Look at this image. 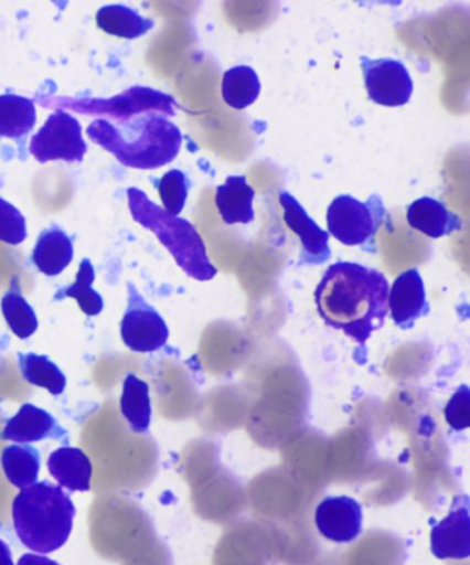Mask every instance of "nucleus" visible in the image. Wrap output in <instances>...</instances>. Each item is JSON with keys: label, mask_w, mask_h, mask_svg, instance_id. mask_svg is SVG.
I'll return each mask as SVG.
<instances>
[{"label": "nucleus", "mask_w": 470, "mask_h": 565, "mask_svg": "<svg viewBox=\"0 0 470 565\" xmlns=\"http://www.w3.org/2000/svg\"><path fill=\"white\" fill-rule=\"evenodd\" d=\"M256 191L245 175H231L224 185L215 188V204L225 224H250L254 221L253 201Z\"/></svg>", "instance_id": "obj_18"}, {"label": "nucleus", "mask_w": 470, "mask_h": 565, "mask_svg": "<svg viewBox=\"0 0 470 565\" xmlns=\"http://www.w3.org/2000/svg\"><path fill=\"white\" fill-rule=\"evenodd\" d=\"M30 152L39 163L64 160L81 163L87 152V143L82 135L79 120L64 109H55L32 136Z\"/></svg>", "instance_id": "obj_7"}, {"label": "nucleus", "mask_w": 470, "mask_h": 565, "mask_svg": "<svg viewBox=\"0 0 470 565\" xmlns=\"http://www.w3.org/2000/svg\"><path fill=\"white\" fill-rule=\"evenodd\" d=\"M127 291L129 299L120 323L121 340L132 352H157L169 340V327L131 281L127 282Z\"/></svg>", "instance_id": "obj_8"}, {"label": "nucleus", "mask_w": 470, "mask_h": 565, "mask_svg": "<svg viewBox=\"0 0 470 565\" xmlns=\"http://www.w3.org/2000/svg\"><path fill=\"white\" fill-rule=\"evenodd\" d=\"M97 25L108 35L138 39L154 26V21L126 4H107L97 11Z\"/></svg>", "instance_id": "obj_19"}, {"label": "nucleus", "mask_w": 470, "mask_h": 565, "mask_svg": "<svg viewBox=\"0 0 470 565\" xmlns=\"http://www.w3.org/2000/svg\"><path fill=\"white\" fill-rule=\"evenodd\" d=\"M28 237L26 220L15 209L0 196V242L11 246H19Z\"/></svg>", "instance_id": "obj_28"}, {"label": "nucleus", "mask_w": 470, "mask_h": 565, "mask_svg": "<svg viewBox=\"0 0 470 565\" xmlns=\"http://www.w3.org/2000/svg\"><path fill=\"white\" fill-rule=\"evenodd\" d=\"M408 225L432 239L450 236L462 228V221L451 213L444 203L434 198H421L407 209Z\"/></svg>", "instance_id": "obj_15"}, {"label": "nucleus", "mask_w": 470, "mask_h": 565, "mask_svg": "<svg viewBox=\"0 0 470 565\" xmlns=\"http://www.w3.org/2000/svg\"><path fill=\"white\" fill-rule=\"evenodd\" d=\"M11 513L21 544L49 555L68 542L76 508L60 486L43 480L20 491Z\"/></svg>", "instance_id": "obj_3"}, {"label": "nucleus", "mask_w": 470, "mask_h": 565, "mask_svg": "<svg viewBox=\"0 0 470 565\" xmlns=\"http://www.w3.org/2000/svg\"><path fill=\"white\" fill-rule=\"evenodd\" d=\"M96 280V270H94L90 259H82L79 270H77L76 280L71 286L61 288L55 292V301H61L66 297L75 298L87 316H97L103 312L104 299L94 290L93 282Z\"/></svg>", "instance_id": "obj_25"}, {"label": "nucleus", "mask_w": 470, "mask_h": 565, "mask_svg": "<svg viewBox=\"0 0 470 565\" xmlns=\"http://www.w3.org/2000/svg\"><path fill=\"white\" fill-rule=\"evenodd\" d=\"M6 478L17 489L35 484L41 472V454L32 446H9L2 452Z\"/></svg>", "instance_id": "obj_22"}, {"label": "nucleus", "mask_w": 470, "mask_h": 565, "mask_svg": "<svg viewBox=\"0 0 470 565\" xmlns=\"http://www.w3.org/2000/svg\"><path fill=\"white\" fill-rule=\"evenodd\" d=\"M160 199H162L164 212L177 217L185 207L191 181L181 170H170L162 179L154 182Z\"/></svg>", "instance_id": "obj_27"}, {"label": "nucleus", "mask_w": 470, "mask_h": 565, "mask_svg": "<svg viewBox=\"0 0 470 565\" xmlns=\"http://www.w3.org/2000/svg\"><path fill=\"white\" fill-rule=\"evenodd\" d=\"M368 98L383 107H403L413 96V81L405 64L392 58L362 57Z\"/></svg>", "instance_id": "obj_9"}, {"label": "nucleus", "mask_w": 470, "mask_h": 565, "mask_svg": "<svg viewBox=\"0 0 470 565\" xmlns=\"http://www.w3.org/2000/svg\"><path fill=\"white\" fill-rule=\"evenodd\" d=\"M74 259V242L60 226H50L39 235L32 252V263L46 276H57Z\"/></svg>", "instance_id": "obj_17"}, {"label": "nucleus", "mask_w": 470, "mask_h": 565, "mask_svg": "<svg viewBox=\"0 0 470 565\" xmlns=\"http://www.w3.org/2000/svg\"><path fill=\"white\" fill-rule=\"evenodd\" d=\"M430 550L441 561H462L470 556V514L467 497L463 505L452 507L449 516L435 525L430 534Z\"/></svg>", "instance_id": "obj_13"}, {"label": "nucleus", "mask_w": 470, "mask_h": 565, "mask_svg": "<svg viewBox=\"0 0 470 565\" xmlns=\"http://www.w3.org/2000/svg\"><path fill=\"white\" fill-rule=\"evenodd\" d=\"M2 312L6 321L20 340H26L35 334L39 321L35 310L22 297L19 288H11L2 298Z\"/></svg>", "instance_id": "obj_26"}, {"label": "nucleus", "mask_w": 470, "mask_h": 565, "mask_svg": "<svg viewBox=\"0 0 470 565\" xmlns=\"http://www.w3.org/2000/svg\"><path fill=\"white\" fill-rule=\"evenodd\" d=\"M319 533L337 544H350L362 533V507L350 497H329L314 514Z\"/></svg>", "instance_id": "obj_11"}, {"label": "nucleus", "mask_w": 470, "mask_h": 565, "mask_svg": "<svg viewBox=\"0 0 470 565\" xmlns=\"http://www.w3.org/2000/svg\"><path fill=\"white\" fill-rule=\"evenodd\" d=\"M38 102L44 108L102 116L99 119H113L116 124L146 114H162L173 118L177 105L170 94L146 86H132L110 98L52 96L39 97Z\"/></svg>", "instance_id": "obj_5"}, {"label": "nucleus", "mask_w": 470, "mask_h": 565, "mask_svg": "<svg viewBox=\"0 0 470 565\" xmlns=\"http://www.w3.org/2000/svg\"><path fill=\"white\" fill-rule=\"evenodd\" d=\"M0 565H14L10 547L3 540H0Z\"/></svg>", "instance_id": "obj_31"}, {"label": "nucleus", "mask_w": 470, "mask_h": 565, "mask_svg": "<svg viewBox=\"0 0 470 565\" xmlns=\"http://www.w3.org/2000/svg\"><path fill=\"white\" fill-rule=\"evenodd\" d=\"M388 309L395 323L405 330L428 313L427 292L418 269H408L397 276L389 290Z\"/></svg>", "instance_id": "obj_12"}, {"label": "nucleus", "mask_w": 470, "mask_h": 565, "mask_svg": "<svg viewBox=\"0 0 470 565\" xmlns=\"http://www.w3.org/2000/svg\"><path fill=\"white\" fill-rule=\"evenodd\" d=\"M0 437L3 440L26 445V443L46 439L66 441L70 436L68 431L55 420L52 414L26 403L13 418L9 419Z\"/></svg>", "instance_id": "obj_14"}, {"label": "nucleus", "mask_w": 470, "mask_h": 565, "mask_svg": "<svg viewBox=\"0 0 470 565\" xmlns=\"http://www.w3.org/2000/svg\"><path fill=\"white\" fill-rule=\"evenodd\" d=\"M127 199L132 220L158 236L160 243L174 257L177 265L190 278L207 281L217 275V269L210 263L201 235L190 221L165 213L140 188H129Z\"/></svg>", "instance_id": "obj_4"}, {"label": "nucleus", "mask_w": 470, "mask_h": 565, "mask_svg": "<svg viewBox=\"0 0 470 565\" xmlns=\"http://www.w3.org/2000/svg\"><path fill=\"white\" fill-rule=\"evenodd\" d=\"M389 282L377 269L355 263L331 265L314 291L325 324L364 343L385 324Z\"/></svg>", "instance_id": "obj_1"}, {"label": "nucleus", "mask_w": 470, "mask_h": 565, "mask_svg": "<svg viewBox=\"0 0 470 565\" xmlns=\"http://www.w3.org/2000/svg\"><path fill=\"white\" fill-rule=\"evenodd\" d=\"M385 215L383 199L377 195L368 198L367 202L351 195L337 196L328 210L329 232L342 245L374 252L375 236Z\"/></svg>", "instance_id": "obj_6"}, {"label": "nucleus", "mask_w": 470, "mask_h": 565, "mask_svg": "<svg viewBox=\"0 0 470 565\" xmlns=\"http://www.w3.org/2000/svg\"><path fill=\"white\" fill-rule=\"evenodd\" d=\"M121 414L136 434H146L151 425L152 407L147 382L136 375L126 376L120 397Z\"/></svg>", "instance_id": "obj_21"}, {"label": "nucleus", "mask_w": 470, "mask_h": 565, "mask_svg": "<svg viewBox=\"0 0 470 565\" xmlns=\"http://www.w3.org/2000/svg\"><path fill=\"white\" fill-rule=\"evenodd\" d=\"M17 565H60L57 562L52 561L46 556L35 555V553H26L21 556Z\"/></svg>", "instance_id": "obj_30"}, {"label": "nucleus", "mask_w": 470, "mask_h": 565, "mask_svg": "<svg viewBox=\"0 0 470 565\" xmlns=\"http://www.w3.org/2000/svg\"><path fill=\"white\" fill-rule=\"evenodd\" d=\"M47 467L60 487L71 492H86L92 489V461L81 448H58L49 457Z\"/></svg>", "instance_id": "obj_16"}, {"label": "nucleus", "mask_w": 470, "mask_h": 565, "mask_svg": "<svg viewBox=\"0 0 470 565\" xmlns=\"http://www.w3.org/2000/svg\"><path fill=\"white\" fill-rule=\"evenodd\" d=\"M93 142L113 153L126 168L154 170L179 157L182 135L162 114H146L126 121L96 119L87 127Z\"/></svg>", "instance_id": "obj_2"}, {"label": "nucleus", "mask_w": 470, "mask_h": 565, "mask_svg": "<svg viewBox=\"0 0 470 565\" xmlns=\"http://www.w3.org/2000/svg\"><path fill=\"white\" fill-rule=\"evenodd\" d=\"M261 93V82L257 72L247 65H237L225 72L223 98L231 108L246 109L257 102Z\"/></svg>", "instance_id": "obj_23"}, {"label": "nucleus", "mask_w": 470, "mask_h": 565, "mask_svg": "<svg viewBox=\"0 0 470 565\" xmlns=\"http://www.w3.org/2000/svg\"><path fill=\"white\" fill-rule=\"evenodd\" d=\"M446 420L452 429L463 430L470 425V391L467 385L460 387L446 407Z\"/></svg>", "instance_id": "obj_29"}, {"label": "nucleus", "mask_w": 470, "mask_h": 565, "mask_svg": "<svg viewBox=\"0 0 470 565\" xmlns=\"http://www.w3.org/2000/svg\"><path fill=\"white\" fill-rule=\"evenodd\" d=\"M280 206L285 210L287 226L300 237V265H320L331 258L330 235L319 228L307 210L287 191L279 192Z\"/></svg>", "instance_id": "obj_10"}, {"label": "nucleus", "mask_w": 470, "mask_h": 565, "mask_svg": "<svg viewBox=\"0 0 470 565\" xmlns=\"http://www.w3.org/2000/svg\"><path fill=\"white\" fill-rule=\"evenodd\" d=\"M19 364L22 376L31 385L44 387L53 396L64 393L65 375L47 356L35 353H19Z\"/></svg>", "instance_id": "obj_24"}, {"label": "nucleus", "mask_w": 470, "mask_h": 565, "mask_svg": "<svg viewBox=\"0 0 470 565\" xmlns=\"http://www.w3.org/2000/svg\"><path fill=\"white\" fill-rule=\"evenodd\" d=\"M38 121L32 99L6 93L0 96V137L21 140L30 135Z\"/></svg>", "instance_id": "obj_20"}]
</instances>
